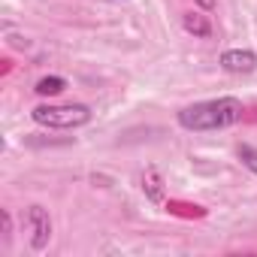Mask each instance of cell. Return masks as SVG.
Wrapping results in <instances>:
<instances>
[{
  "label": "cell",
  "mask_w": 257,
  "mask_h": 257,
  "mask_svg": "<svg viewBox=\"0 0 257 257\" xmlns=\"http://www.w3.org/2000/svg\"><path fill=\"white\" fill-rule=\"evenodd\" d=\"M242 100L239 97H218V100H203L194 106H185L176 118L185 131H224L233 127L236 121H242Z\"/></svg>",
  "instance_id": "1"
},
{
  "label": "cell",
  "mask_w": 257,
  "mask_h": 257,
  "mask_svg": "<svg viewBox=\"0 0 257 257\" xmlns=\"http://www.w3.org/2000/svg\"><path fill=\"white\" fill-rule=\"evenodd\" d=\"M31 118L43 127H55V131H73L91 121V109L85 103H43L31 112Z\"/></svg>",
  "instance_id": "2"
},
{
  "label": "cell",
  "mask_w": 257,
  "mask_h": 257,
  "mask_svg": "<svg viewBox=\"0 0 257 257\" xmlns=\"http://www.w3.org/2000/svg\"><path fill=\"white\" fill-rule=\"evenodd\" d=\"M25 224H28V233H31V248L34 251H43L52 239V218L43 206H31L28 215H25Z\"/></svg>",
  "instance_id": "3"
},
{
  "label": "cell",
  "mask_w": 257,
  "mask_h": 257,
  "mask_svg": "<svg viewBox=\"0 0 257 257\" xmlns=\"http://www.w3.org/2000/svg\"><path fill=\"white\" fill-rule=\"evenodd\" d=\"M218 64H221L227 73L242 76V73H254V70H257V55L248 52V49H227Z\"/></svg>",
  "instance_id": "4"
},
{
  "label": "cell",
  "mask_w": 257,
  "mask_h": 257,
  "mask_svg": "<svg viewBox=\"0 0 257 257\" xmlns=\"http://www.w3.org/2000/svg\"><path fill=\"white\" fill-rule=\"evenodd\" d=\"M182 28H185L188 34L200 37V40H209V37H212V22H209V16H203V13H197V10H191V13L182 16Z\"/></svg>",
  "instance_id": "5"
},
{
  "label": "cell",
  "mask_w": 257,
  "mask_h": 257,
  "mask_svg": "<svg viewBox=\"0 0 257 257\" xmlns=\"http://www.w3.org/2000/svg\"><path fill=\"white\" fill-rule=\"evenodd\" d=\"M143 191L152 203H164V176L158 167H146L143 173Z\"/></svg>",
  "instance_id": "6"
},
{
  "label": "cell",
  "mask_w": 257,
  "mask_h": 257,
  "mask_svg": "<svg viewBox=\"0 0 257 257\" xmlns=\"http://www.w3.org/2000/svg\"><path fill=\"white\" fill-rule=\"evenodd\" d=\"M64 88H67V79H61V76H46V79L37 82V94H40V97H55V94H61Z\"/></svg>",
  "instance_id": "7"
},
{
  "label": "cell",
  "mask_w": 257,
  "mask_h": 257,
  "mask_svg": "<svg viewBox=\"0 0 257 257\" xmlns=\"http://www.w3.org/2000/svg\"><path fill=\"white\" fill-rule=\"evenodd\" d=\"M236 155H239V161H242L254 176H257V149H251V146H239V149H236Z\"/></svg>",
  "instance_id": "8"
},
{
  "label": "cell",
  "mask_w": 257,
  "mask_h": 257,
  "mask_svg": "<svg viewBox=\"0 0 257 257\" xmlns=\"http://www.w3.org/2000/svg\"><path fill=\"white\" fill-rule=\"evenodd\" d=\"M197 4H200V7H206V10H212V7H215V0H197Z\"/></svg>",
  "instance_id": "9"
}]
</instances>
